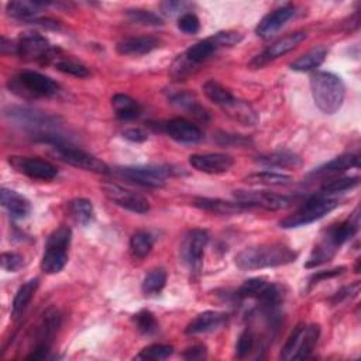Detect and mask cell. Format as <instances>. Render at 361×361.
<instances>
[{
  "mask_svg": "<svg viewBox=\"0 0 361 361\" xmlns=\"http://www.w3.org/2000/svg\"><path fill=\"white\" fill-rule=\"evenodd\" d=\"M296 257L298 253L285 245H261L245 249L242 253H238L236 256V265L242 271H254L287 265L293 262Z\"/></svg>",
  "mask_w": 361,
  "mask_h": 361,
  "instance_id": "obj_1",
  "label": "cell"
},
{
  "mask_svg": "<svg viewBox=\"0 0 361 361\" xmlns=\"http://www.w3.org/2000/svg\"><path fill=\"white\" fill-rule=\"evenodd\" d=\"M311 90L320 112L335 114L340 110L346 96V86L338 75L326 71L315 72L311 76Z\"/></svg>",
  "mask_w": 361,
  "mask_h": 361,
  "instance_id": "obj_2",
  "label": "cell"
},
{
  "mask_svg": "<svg viewBox=\"0 0 361 361\" xmlns=\"http://www.w3.org/2000/svg\"><path fill=\"white\" fill-rule=\"evenodd\" d=\"M72 231L68 226L54 230L47 240L45 250L41 260V269L45 274H58L68 262V249L71 246Z\"/></svg>",
  "mask_w": 361,
  "mask_h": 361,
  "instance_id": "obj_3",
  "label": "cell"
},
{
  "mask_svg": "<svg viewBox=\"0 0 361 361\" xmlns=\"http://www.w3.org/2000/svg\"><path fill=\"white\" fill-rule=\"evenodd\" d=\"M10 92L21 98H50L58 94L59 85L47 75L23 71L9 82Z\"/></svg>",
  "mask_w": 361,
  "mask_h": 361,
  "instance_id": "obj_4",
  "label": "cell"
},
{
  "mask_svg": "<svg viewBox=\"0 0 361 361\" xmlns=\"http://www.w3.org/2000/svg\"><path fill=\"white\" fill-rule=\"evenodd\" d=\"M340 205L339 198H327V196H315L309 199L302 207L296 210L295 214L287 216L280 222L282 229H295L311 225L316 220H320L327 214L332 212Z\"/></svg>",
  "mask_w": 361,
  "mask_h": 361,
  "instance_id": "obj_5",
  "label": "cell"
},
{
  "mask_svg": "<svg viewBox=\"0 0 361 361\" xmlns=\"http://www.w3.org/2000/svg\"><path fill=\"white\" fill-rule=\"evenodd\" d=\"M320 338L319 324H298L288 340L285 342L281 358L282 360H304L308 358Z\"/></svg>",
  "mask_w": 361,
  "mask_h": 361,
  "instance_id": "obj_6",
  "label": "cell"
},
{
  "mask_svg": "<svg viewBox=\"0 0 361 361\" xmlns=\"http://www.w3.org/2000/svg\"><path fill=\"white\" fill-rule=\"evenodd\" d=\"M172 171L169 167L163 165H141V167H117L113 169L118 178H123L129 183L147 187V188H163L167 183V176Z\"/></svg>",
  "mask_w": 361,
  "mask_h": 361,
  "instance_id": "obj_7",
  "label": "cell"
},
{
  "mask_svg": "<svg viewBox=\"0 0 361 361\" xmlns=\"http://www.w3.org/2000/svg\"><path fill=\"white\" fill-rule=\"evenodd\" d=\"M6 114L13 123L21 126L30 133H34L39 140H43L48 134H52L51 126L55 125V117H51L43 112L25 107H10Z\"/></svg>",
  "mask_w": 361,
  "mask_h": 361,
  "instance_id": "obj_8",
  "label": "cell"
},
{
  "mask_svg": "<svg viewBox=\"0 0 361 361\" xmlns=\"http://www.w3.org/2000/svg\"><path fill=\"white\" fill-rule=\"evenodd\" d=\"M16 55L25 61L47 63L55 55V50L50 41L39 33H23L16 41Z\"/></svg>",
  "mask_w": 361,
  "mask_h": 361,
  "instance_id": "obj_9",
  "label": "cell"
},
{
  "mask_svg": "<svg viewBox=\"0 0 361 361\" xmlns=\"http://www.w3.org/2000/svg\"><path fill=\"white\" fill-rule=\"evenodd\" d=\"M55 153L56 156L61 158L64 163L85 169V171H90V172H96V174H107L109 172V167L99 158H96L95 156L89 154L81 148L72 147L70 144H59L55 145Z\"/></svg>",
  "mask_w": 361,
  "mask_h": 361,
  "instance_id": "obj_10",
  "label": "cell"
},
{
  "mask_svg": "<svg viewBox=\"0 0 361 361\" xmlns=\"http://www.w3.org/2000/svg\"><path fill=\"white\" fill-rule=\"evenodd\" d=\"M207 243H209V234L200 229L191 230L184 237L183 245H180V257H183V261L187 264V267L191 271L198 273L200 269Z\"/></svg>",
  "mask_w": 361,
  "mask_h": 361,
  "instance_id": "obj_11",
  "label": "cell"
},
{
  "mask_svg": "<svg viewBox=\"0 0 361 361\" xmlns=\"http://www.w3.org/2000/svg\"><path fill=\"white\" fill-rule=\"evenodd\" d=\"M105 195L117 206L130 210L133 214H147L149 210V202L140 194L120 187L113 183H106L102 185Z\"/></svg>",
  "mask_w": 361,
  "mask_h": 361,
  "instance_id": "obj_12",
  "label": "cell"
},
{
  "mask_svg": "<svg viewBox=\"0 0 361 361\" xmlns=\"http://www.w3.org/2000/svg\"><path fill=\"white\" fill-rule=\"evenodd\" d=\"M234 198L249 207L257 206L267 210H281L292 205V198L267 191H236Z\"/></svg>",
  "mask_w": 361,
  "mask_h": 361,
  "instance_id": "obj_13",
  "label": "cell"
},
{
  "mask_svg": "<svg viewBox=\"0 0 361 361\" xmlns=\"http://www.w3.org/2000/svg\"><path fill=\"white\" fill-rule=\"evenodd\" d=\"M307 32H295L291 33L280 40H277L276 43L271 44L267 50H264L260 55H257L253 61H251V67L253 68H261L265 64L274 61V59L291 52L292 50H295L300 43L305 41L307 39Z\"/></svg>",
  "mask_w": 361,
  "mask_h": 361,
  "instance_id": "obj_14",
  "label": "cell"
},
{
  "mask_svg": "<svg viewBox=\"0 0 361 361\" xmlns=\"http://www.w3.org/2000/svg\"><path fill=\"white\" fill-rule=\"evenodd\" d=\"M9 164L20 174L39 180H51L58 175V169L48 161L32 157H9Z\"/></svg>",
  "mask_w": 361,
  "mask_h": 361,
  "instance_id": "obj_15",
  "label": "cell"
},
{
  "mask_svg": "<svg viewBox=\"0 0 361 361\" xmlns=\"http://www.w3.org/2000/svg\"><path fill=\"white\" fill-rule=\"evenodd\" d=\"M189 164L199 172L205 174H223L227 172L233 165V157L222 153L194 154L189 157Z\"/></svg>",
  "mask_w": 361,
  "mask_h": 361,
  "instance_id": "obj_16",
  "label": "cell"
},
{
  "mask_svg": "<svg viewBox=\"0 0 361 361\" xmlns=\"http://www.w3.org/2000/svg\"><path fill=\"white\" fill-rule=\"evenodd\" d=\"M295 14L293 6H282L268 13L257 25L256 34L261 39H271L287 24Z\"/></svg>",
  "mask_w": 361,
  "mask_h": 361,
  "instance_id": "obj_17",
  "label": "cell"
},
{
  "mask_svg": "<svg viewBox=\"0 0 361 361\" xmlns=\"http://www.w3.org/2000/svg\"><path fill=\"white\" fill-rule=\"evenodd\" d=\"M164 132L175 141L178 143H183V144H194L202 140L203 133L202 130L188 122L187 118L183 117H178V118H172L169 122H167L164 125Z\"/></svg>",
  "mask_w": 361,
  "mask_h": 361,
  "instance_id": "obj_18",
  "label": "cell"
},
{
  "mask_svg": "<svg viewBox=\"0 0 361 361\" xmlns=\"http://www.w3.org/2000/svg\"><path fill=\"white\" fill-rule=\"evenodd\" d=\"M227 322V315L218 311H207L198 315L185 329V333L189 336L210 333L223 327Z\"/></svg>",
  "mask_w": 361,
  "mask_h": 361,
  "instance_id": "obj_19",
  "label": "cell"
},
{
  "mask_svg": "<svg viewBox=\"0 0 361 361\" xmlns=\"http://www.w3.org/2000/svg\"><path fill=\"white\" fill-rule=\"evenodd\" d=\"M160 40L153 36H140V37H130L123 41H120L116 47V51L120 55H144L154 51L160 47Z\"/></svg>",
  "mask_w": 361,
  "mask_h": 361,
  "instance_id": "obj_20",
  "label": "cell"
},
{
  "mask_svg": "<svg viewBox=\"0 0 361 361\" xmlns=\"http://www.w3.org/2000/svg\"><path fill=\"white\" fill-rule=\"evenodd\" d=\"M0 200H2V206L8 210L13 219H24L32 212V205H30L28 199L16 191L2 188V191H0Z\"/></svg>",
  "mask_w": 361,
  "mask_h": 361,
  "instance_id": "obj_21",
  "label": "cell"
},
{
  "mask_svg": "<svg viewBox=\"0 0 361 361\" xmlns=\"http://www.w3.org/2000/svg\"><path fill=\"white\" fill-rule=\"evenodd\" d=\"M194 205L199 209L206 210L210 214L216 215H238L245 212L249 206L240 202H226L222 199H210V198H198L195 199Z\"/></svg>",
  "mask_w": 361,
  "mask_h": 361,
  "instance_id": "obj_22",
  "label": "cell"
},
{
  "mask_svg": "<svg viewBox=\"0 0 361 361\" xmlns=\"http://www.w3.org/2000/svg\"><path fill=\"white\" fill-rule=\"evenodd\" d=\"M360 165V158L355 154H344L340 157L333 158L332 161H329L315 171L309 174V176H316V178H326V176H333L340 172H344L347 169L355 168Z\"/></svg>",
  "mask_w": 361,
  "mask_h": 361,
  "instance_id": "obj_23",
  "label": "cell"
},
{
  "mask_svg": "<svg viewBox=\"0 0 361 361\" xmlns=\"http://www.w3.org/2000/svg\"><path fill=\"white\" fill-rule=\"evenodd\" d=\"M50 3L45 2H25V0H19V2H9L6 6L8 14L16 20L30 23L37 19L40 9Z\"/></svg>",
  "mask_w": 361,
  "mask_h": 361,
  "instance_id": "obj_24",
  "label": "cell"
},
{
  "mask_svg": "<svg viewBox=\"0 0 361 361\" xmlns=\"http://www.w3.org/2000/svg\"><path fill=\"white\" fill-rule=\"evenodd\" d=\"M112 106H113L114 114L120 120H123V122H130V120L137 118L141 112L138 103L133 98L125 94L114 95L112 98Z\"/></svg>",
  "mask_w": 361,
  "mask_h": 361,
  "instance_id": "obj_25",
  "label": "cell"
},
{
  "mask_svg": "<svg viewBox=\"0 0 361 361\" xmlns=\"http://www.w3.org/2000/svg\"><path fill=\"white\" fill-rule=\"evenodd\" d=\"M329 50L326 47H316L311 51H308L307 54H304L302 56H299L296 61H293L291 64V70L298 71V72H309L316 70L318 67H320L324 61V58L327 56Z\"/></svg>",
  "mask_w": 361,
  "mask_h": 361,
  "instance_id": "obj_26",
  "label": "cell"
},
{
  "mask_svg": "<svg viewBox=\"0 0 361 361\" xmlns=\"http://www.w3.org/2000/svg\"><path fill=\"white\" fill-rule=\"evenodd\" d=\"M39 284H40L39 278H33L19 288L13 299V307H12V315L14 319L20 318L24 313V311L27 309L28 304L32 302V299L39 288Z\"/></svg>",
  "mask_w": 361,
  "mask_h": 361,
  "instance_id": "obj_27",
  "label": "cell"
},
{
  "mask_svg": "<svg viewBox=\"0 0 361 361\" xmlns=\"http://www.w3.org/2000/svg\"><path fill=\"white\" fill-rule=\"evenodd\" d=\"M223 110L233 120H236V122L242 123L245 126H253V125H256L258 122V116L254 112V109L247 102L240 101L237 98L234 99V102L231 105H229Z\"/></svg>",
  "mask_w": 361,
  "mask_h": 361,
  "instance_id": "obj_28",
  "label": "cell"
},
{
  "mask_svg": "<svg viewBox=\"0 0 361 361\" xmlns=\"http://www.w3.org/2000/svg\"><path fill=\"white\" fill-rule=\"evenodd\" d=\"M59 322H61V318H59V312L55 308H51L44 313L43 320L39 326L37 344L43 343V344L51 346V342H52V339L56 333V330L59 327Z\"/></svg>",
  "mask_w": 361,
  "mask_h": 361,
  "instance_id": "obj_29",
  "label": "cell"
},
{
  "mask_svg": "<svg viewBox=\"0 0 361 361\" xmlns=\"http://www.w3.org/2000/svg\"><path fill=\"white\" fill-rule=\"evenodd\" d=\"M245 180L250 185H267V187H280L288 185L292 183V176L287 174H280L274 171H260L250 174L245 178Z\"/></svg>",
  "mask_w": 361,
  "mask_h": 361,
  "instance_id": "obj_30",
  "label": "cell"
},
{
  "mask_svg": "<svg viewBox=\"0 0 361 361\" xmlns=\"http://www.w3.org/2000/svg\"><path fill=\"white\" fill-rule=\"evenodd\" d=\"M257 163L264 167H276V168H296L302 165V160H300L296 154L289 152H277L273 154L261 156L258 157Z\"/></svg>",
  "mask_w": 361,
  "mask_h": 361,
  "instance_id": "obj_31",
  "label": "cell"
},
{
  "mask_svg": "<svg viewBox=\"0 0 361 361\" xmlns=\"http://www.w3.org/2000/svg\"><path fill=\"white\" fill-rule=\"evenodd\" d=\"M203 92L206 95V98L214 102L215 105L220 106L222 109L227 107L229 105H231L234 102V96L230 94V90H227L223 85H220L216 81H207L203 85Z\"/></svg>",
  "mask_w": 361,
  "mask_h": 361,
  "instance_id": "obj_32",
  "label": "cell"
},
{
  "mask_svg": "<svg viewBox=\"0 0 361 361\" xmlns=\"http://www.w3.org/2000/svg\"><path fill=\"white\" fill-rule=\"evenodd\" d=\"M167 284V273L163 268H154L144 277L141 289L145 295L160 293Z\"/></svg>",
  "mask_w": 361,
  "mask_h": 361,
  "instance_id": "obj_33",
  "label": "cell"
},
{
  "mask_svg": "<svg viewBox=\"0 0 361 361\" xmlns=\"http://www.w3.org/2000/svg\"><path fill=\"white\" fill-rule=\"evenodd\" d=\"M70 214L76 223L87 226L94 219V205L87 199H74L70 203Z\"/></svg>",
  "mask_w": 361,
  "mask_h": 361,
  "instance_id": "obj_34",
  "label": "cell"
},
{
  "mask_svg": "<svg viewBox=\"0 0 361 361\" xmlns=\"http://www.w3.org/2000/svg\"><path fill=\"white\" fill-rule=\"evenodd\" d=\"M171 103L180 107V109H185L188 112H191V114H194L195 117L200 118V120H206L207 118V113L206 110L196 102V99L194 98V95L188 94V92H179L171 96Z\"/></svg>",
  "mask_w": 361,
  "mask_h": 361,
  "instance_id": "obj_35",
  "label": "cell"
},
{
  "mask_svg": "<svg viewBox=\"0 0 361 361\" xmlns=\"http://www.w3.org/2000/svg\"><path fill=\"white\" fill-rule=\"evenodd\" d=\"M154 246V238L148 231H137L130 240V250L134 257L145 258L152 253Z\"/></svg>",
  "mask_w": 361,
  "mask_h": 361,
  "instance_id": "obj_36",
  "label": "cell"
},
{
  "mask_svg": "<svg viewBox=\"0 0 361 361\" xmlns=\"http://www.w3.org/2000/svg\"><path fill=\"white\" fill-rule=\"evenodd\" d=\"M269 287L271 282L265 281L264 278H251L243 282V285L238 288L237 295L240 298H254L260 300Z\"/></svg>",
  "mask_w": 361,
  "mask_h": 361,
  "instance_id": "obj_37",
  "label": "cell"
},
{
  "mask_svg": "<svg viewBox=\"0 0 361 361\" xmlns=\"http://www.w3.org/2000/svg\"><path fill=\"white\" fill-rule=\"evenodd\" d=\"M174 349L167 344H152L145 349H143L137 355L136 360H144V361H160L165 360L169 355H172Z\"/></svg>",
  "mask_w": 361,
  "mask_h": 361,
  "instance_id": "obj_38",
  "label": "cell"
},
{
  "mask_svg": "<svg viewBox=\"0 0 361 361\" xmlns=\"http://www.w3.org/2000/svg\"><path fill=\"white\" fill-rule=\"evenodd\" d=\"M360 184L358 176H349V178H339V179H332L329 183L322 185V192L323 194H338V192H344L349 189H353Z\"/></svg>",
  "mask_w": 361,
  "mask_h": 361,
  "instance_id": "obj_39",
  "label": "cell"
},
{
  "mask_svg": "<svg viewBox=\"0 0 361 361\" xmlns=\"http://www.w3.org/2000/svg\"><path fill=\"white\" fill-rule=\"evenodd\" d=\"M133 320H134L137 329L143 335H152V333L156 332L157 327H158L154 315L152 312H148V311L138 312L137 315H134Z\"/></svg>",
  "mask_w": 361,
  "mask_h": 361,
  "instance_id": "obj_40",
  "label": "cell"
},
{
  "mask_svg": "<svg viewBox=\"0 0 361 361\" xmlns=\"http://www.w3.org/2000/svg\"><path fill=\"white\" fill-rule=\"evenodd\" d=\"M55 68L58 71H61L75 78H87L89 76V70L85 65L76 61H72V59H59V61L55 63Z\"/></svg>",
  "mask_w": 361,
  "mask_h": 361,
  "instance_id": "obj_41",
  "label": "cell"
},
{
  "mask_svg": "<svg viewBox=\"0 0 361 361\" xmlns=\"http://www.w3.org/2000/svg\"><path fill=\"white\" fill-rule=\"evenodd\" d=\"M254 343H256L254 333L251 332L250 329H246L245 332L238 336V340L236 343V355L238 358L247 357L253 351Z\"/></svg>",
  "mask_w": 361,
  "mask_h": 361,
  "instance_id": "obj_42",
  "label": "cell"
},
{
  "mask_svg": "<svg viewBox=\"0 0 361 361\" xmlns=\"http://www.w3.org/2000/svg\"><path fill=\"white\" fill-rule=\"evenodd\" d=\"M127 17L137 24H143V25H161L163 20L154 14L153 12H148V10H129L127 12Z\"/></svg>",
  "mask_w": 361,
  "mask_h": 361,
  "instance_id": "obj_43",
  "label": "cell"
},
{
  "mask_svg": "<svg viewBox=\"0 0 361 361\" xmlns=\"http://www.w3.org/2000/svg\"><path fill=\"white\" fill-rule=\"evenodd\" d=\"M209 39L215 44L216 48H222V47H233L238 44L243 40V36L237 32H220Z\"/></svg>",
  "mask_w": 361,
  "mask_h": 361,
  "instance_id": "obj_44",
  "label": "cell"
},
{
  "mask_svg": "<svg viewBox=\"0 0 361 361\" xmlns=\"http://www.w3.org/2000/svg\"><path fill=\"white\" fill-rule=\"evenodd\" d=\"M178 28L185 34H196L200 30V21L194 13H184L178 19Z\"/></svg>",
  "mask_w": 361,
  "mask_h": 361,
  "instance_id": "obj_45",
  "label": "cell"
},
{
  "mask_svg": "<svg viewBox=\"0 0 361 361\" xmlns=\"http://www.w3.org/2000/svg\"><path fill=\"white\" fill-rule=\"evenodd\" d=\"M0 261H2V268L8 273H17L24 265V258L17 253H3Z\"/></svg>",
  "mask_w": 361,
  "mask_h": 361,
  "instance_id": "obj_46",
  "label": "cell"
},
{
  "mask_svg": "<svg viewBox=\"0 0 361 361\" xmlns=\"http://www.w3.org/2000/svg\"><path fill=\"white\" fill-rule=\"evenodd\" d=\"M346 269V267H338V268H332V269H324V271H318L316 274H313L309 281L311 284H318L322 280H327V278H335L340 274H343V271Z\"/></svg>",
  "mask_w": 361,
  "mask_h": 361,
  "instance_id": "obj_47",
  "label": "cell"
},
{
  "mask_svg": "<svg viewBox=\"0 0 361 361\" xmlns=\"http://www.w3.org/2000/svg\"><path fill=\"white\" fill-rule=\"evenodd\" d=\"M123 137L132 143H144L148 140V133L140 127H130L123 132Z\"/></svg>",
  "mask_w": 361,
  "mask_h": 361,
  "instance_id": "obj_48",
  "label": "cell"
},
{
  "mask_svg": "<svg viewBox=\"0 0 361 361\" xmlns=\"http://www.w3.org/2000/svg\"><path fill=\"white\" fill-rule=\"evenodd\" d=\"M188 6H189V3H185V2H165V3L161 5V9L165 14L174 16V14H178V13L187 12Z\"/></svg>",
  "mask_w": 361,
  "mask_h": 361,
  "instance_id": "obj_49",
  "label": "cell"
},
{
  "mask_svg": "<svg viewBox=\"0 0 361 361\" xmlns=\"http://www.w3.org/2000/svg\"><path fill=\"white\" fill-rule=\"evenodd\" d=\"M184 358H187V360H203V358H206V347L202 346V344L192 346V347L185 350Z\"/></svg>",
  "mask_w": 361,
  "mask_h": 361,
  "instance_id": "obj_50",
  "label": "cell"
},
{
  "mask_svg": "<svg viewBox=\"0 0 361 361\" xmlns=\"http://www.w3.org/2000/svg\"><path fill=\"white\" fill-rule=\"evenodd\" d=\"M50 347H51L50 344H43V343L36 344V347L32 350V353H30L25 358L27 360H43V358H45L48 355Z\"/></svg>",
  "mask_w": 361,
  "mask_h": 361,
  "instance_id": "obj_51",
  "label": "cell"
},
{
  "mask_svg": "<svg viewBox=\"0 0 361 361\" xmlns=\"http://www.w3.org/2000/svg\"><path fill=\"white\" fill-rule=\"evenodd\" d=\"M357 287H358V285H353V287H346V288H343L342 291H339V292L335 295L333 300H335V302H338V300L340 302V300H342L343 298H347V296H349V293L351 295L353 291L357 289Z\"/></svg>",
  "mask_w": 361,
  "mask_h": 361,
  "instance_id": "obj_52",
  "label": "cell"
}]
</instances>
